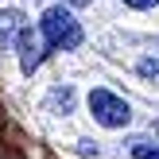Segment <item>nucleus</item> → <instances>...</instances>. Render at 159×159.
Wrapping results in <instances>:
<instances>
[{
	"mask_svg": "<svg viewBox=\"0 0 159 159\" xmlns=\"http://www.w3.org/2000/svg\"><path fill=\"white\" fill-rule=\"evenodd\" d=\"M70 4H89V0H70Z\"/></svg>",
	"mask_w": 159,
	"mask_h": 159,
	"instance_id": "obj_8",
	"label": "nucleus"
},
{
	"mask_svg": "<svg viewBox=\"0 0 159 159\" xmlns=\"http://www.w3.org/2000/svg\"><path fill=\"white\" fill-rule=\"evenodd\" d=\"M132 152H136V159H159V152H155L152 144H144V140H140V144L132 148Z\"/></svg>",
	"mask_w": 159,
	"mask_h": 159,
	"instance_id": "obj_5",
	"label": "nucleus"
},
{
	"mask_svg": "<svg viewBox=\"0 0 159 159\" xmlns=\"http://www.w3.org/2000/svg\"><path fill=\"white\" fill-rule=\"evenodd\" d=\"M39 31H43L51 51H74L82 43V27H78V20L66 8H47L43 20H39Z\"/></svg>",
	"mask_w": 159,
	"mask_h": 159,
	"instance_id": "obj_1",
	"label": "nucleus"
},
{
	"mask_svg": "<svg viewBox=\"0 0 159 159\" xmlns=\"http://www.w3.org/2000/svg\"><path fill=\"white\" fill-rule=\"evenodd\" d=\"M124 4H128V8H155L159 0H124Z\"/></svg>",
	"mask_w": 159,
	"mask_h": 159,
	"instance_id": "obj_6",
	"label": "nucleus"
},
{
	"mask_svg": "<svg viewBox=\"0 0 159 159\" xmlns=\"http://www.w3.org/2000/svg\"><path fill=\"white\" fill-rule=\"evenodd\" d=\"M23 35V16L20 12H0V39Z\"/></svg>",
	"mask_w": 159,
	"mask_h": 159,
	"instance_id": "obj_4",
	"label": "nucleus"
},
{
	"mask_svg": "<svg viewBox=\"0 0 159 159\" xmlns=\"http://www.w3.org/2000/svg\"><path fill=\"white\" fill-rule=\"evenodd\" d=\"M140 70L144 74H159V62H140Z\"/></svg>",
	"mask_w": 159,
	"mask_h": 159,
	"instance_id": "obj_7",
	"label": "nucleus"
},
{
	"mask_svg": "<svg viewBox=\"0 0 159 159\" xmlns=\"http://www.w3.org/2000/svg\"><path fill=\"white\" fill-rule=\"evenodd\" d=\"M43 47H47L43 31L23 27V35H20V66H23V74H31V70L43 62Z\"/></svg>",
	"mask_w": 159,
	"mask_h": 159,
	"instance_id": "obj_3",
	"label": "nucleus"
},
{
	"mask_svg": "<svg viewBox=\"0 0 159 159\" xmlns=\"http://www.w3.org/2000/svg\"><path fill=\"white\" fill-rule=\"evenodd\" d=\"M89 109H93V116H97L105 128H124V124L132 120V109L124 105L116 93H109V89H93L89 93Z\"/></svg>",
	"mask_w": 159,
	"mask_h": 159,
	"instance_id": "obj_2",
	"label": "nucleus"
}]
</instances>
